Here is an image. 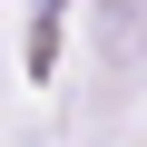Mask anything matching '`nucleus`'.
<instances>
[{
  "label": "nucleus",
  "mask_w": 147,
  "mask_h": 147,
  "mask_svg": "<svg viewBox=\"0 0 147 147\" xmlns=\"http://www.w3.org/2000/svg\"><path fill=\"white\" fill-rule=\"evenodd\" d=\"M98 79H137V69H147V0H98Z\"/></svg>",
  "instance_id": "1"
}]
</instances>
